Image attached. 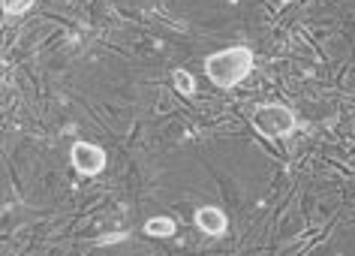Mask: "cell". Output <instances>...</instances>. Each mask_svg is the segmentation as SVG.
<instances>
[{
    "mask_svg": "<svg viewBox=\"0 0 355 256\" xmlns=\"http://www.w3.org/2000/svg\"><path fill=\"white\" fill-rule=\"evenodd\" d=\"M253 51L250 49H244V46H235V49H223V51H217V55H211L205 58V73L208 78L214 82L217 87H235V85H241L247 76H250V69H253Z\"/></svg>",
    "mask_w": 355,
    "mask_h": 256,
    "instance_id": "obj_1",
    "label": "cell"
},
{
    "mask_svg": "<svg viewBox=\"0 0 355 256\" xmlns=\"http://www.w3.org/2000/svg\"><path fill=\"white\" fill-rule=\"evenodd\" d=\"M253 127L259 130L262 136H268V139H283V136L295 133L298 121H295V114H292V109H286V105L265 103V105H259V109L253 112Z\"/></svg>",
    "mask_w": 355,
    "mask_h": 256,
    "instance_id": "obj_2",
    "label": "cell"
},
{
    "mask_svg": "<svg viewBox=\"0 0 355 256\" xmlns=\"http://www.w3.org/2000/svg\"><path fill=\"white\" fill-rule=\"evenodd\" d=\"M69 163L78 175H100L105 169V151L91 142H76L69 151Z\"/></svg>",
    "mask_w": 355,
    "mask_h": 256,
    "instance_id": "obj_3",
    "label": "cell"
},
{
    "mask_svg": "<svg viewBox=\"0 0 355 256\" xmlns=\"http://www.w3.org/2000/svg\"><path fill=\"white\" fill-rule=\"evenodd\" d=\"M196 226H199L205 235H223L226 229H229V217H226L220 208L205 205V208L196 211Z\"/></svg>",
    "mask_w": 355,
    "mask_h": 256,
    "instance_id": "obj_4",
    "label": "cell"
},
{
    "mask_svg": "<svg viewBox=\"0 0 355 256\" xmlns=\"http://www.w3.org/2000/svg\"><path fill=\"white\" fill-rule=\"evenodd\" d=\"M145 232L154 235V238H168V235H175V220L172 217H154L145 223Z\"/></svg>",
    "mask_w": 355,
    "mask_h": 256,
    "instance_id": "obj_5",
    "label": "cell"
},
{
    "mask_svg": "<svg viewBox=\"0 0 355 256\" xmlns=\"http://www.w3.org/2000/svg\"><path fill=\"white\" fill-rule=\"evenodd\" d=\"M175 78V87H178V94H184V96H193V91H196V82H193V76L187 73V69H175L172 73Z\"/></svg>",
    "mask_w": 355,
    "mask_h": 256,
    "instance_id": "obj_6",
    "label": "cell"
},
{
    "mask_svg": "<svg viewBox=\"0 0 355 256\" xmlns=\"http://www.w3.org/2000/svg\"><path fill=\"white\" fill-rule=\"evenodd\" d=\"M31 6H33V0H3L6 15H21V12H28Z\"/></svg>",
    "mask_w": 355,
    "mask_h": 256,
    "instance_id": "obj_7",
    "label": "cell"
},
{
    "mask_svg": "<svg viewBox=\"0 0 355 256\" xmlns=\"http://www.w3.org/2000/svg\"><path fill=\"white\" fill-rule=\"evenodd\" d=\"M121 238H127V235H105V238H100V241H96V244H112V241H121Z\"/></svg>",
    "mask_w": 355,
    "mask_h": 256,
    "instance_id": "obj_8",
    "label": "cell"
}]
</instances>
